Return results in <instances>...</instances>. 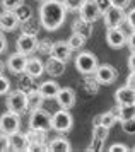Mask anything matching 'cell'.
Listing matches in <instances>:
<instances>
[{
    "instance_id": "obj_15",
    "label": "cell",
    "mask_w": 135,
    "mask_h": 152,
    "mask_svg": "<svg viewBox=\"0 0 135 152\" xmlns=\"http://www.w3.org/2000/svg\"><path fill=\"white\" fill-rule=\"evenodd\" d=\"M19 19L14 10H4L0 12V29L2 31H14L19 26Z\"/></svg>"
},
{
    "instance_id": "obj_8",
    "label": "cell",
    "mask_w": 135,
    "mask_h": 152,
    "mask_svg": "<svg viewBox=\"0 0 135 152\" xmlns=\"http://www.w3.org/2000/svg\"><path fill=\"white\" fill-rule=\"evenodd\" d=\"M116 77H118V72L113 65H109V63H101V65H98V69L94 72V79L98 84H101V86H109V84H113L116 80Z\"/></svg>"
},
{
    "instance_id": "obj_25",
    "label": "cell",
    "mask_w": 135,
    "mask_h": 152,
    "mask_svg": "<svg viewBox=\"0 0 135 152\" xmlns=\"http://www.w3.org/2000/svg\"><path fill=\"white\" fill-rule=\"evenodd\" d=\"M86 41H87V38L86 36H82V34H79V33H72V36L68 38V45H70V48L72 50H79V48H82L84 45H86Z\"/></svg>"
},
{
    "instance_id": "obj_41",
    "label": "cell",
    "mask_w": 135,
    "mask_h": 152,
    "mask_svg": "<svg viewBox=\"0 0 135 152\" xmlns=\"http://www.w3.org/2000/svg\"><path fill=\"white\" fill-rule=\"evenodd\" d=\"M127 86H130V87L135 89V72H130V75L127 77Z\"/></svg>"
},
{
    "instance_id": "obj_27",
    "label": "cell",
    "mask_w": 135,
    "mask_h": 152,
    "mask_svg": "<svg viewBox=\"0 0 135 152\" xmlns=\"http://www.w3.org/2000/svg\"><path fill=\"white\" fill-rule=\"evenodd\" d=\"M101 123L104 125V126H108V128H111L115 123H118V118H116L115 111L111 110V111H108V113H103L101 115Z\"/></svg>"
},
{
    "instance_id": "obj_32",
    "label": "cell",
    "mask_w": 135,
    "mask_h": 152,
    "mask_svg": "<svg viewBox=\"0 0 135 152\" xmlns=\"http://www.w3.org/2000/svg\"><path fill=\"white\" fill-rule=\"evenodd\" d=\"M104 142H106V140H101V138L92 137L91 144H89V151H101L103 145H104Z\"/></svg>"
},
{
    "instance_id": "obj_13",
    "label": "cell",
    "mask_w": 135,
    "mask_h": 152,
    "mask_svg": "<svg viewBox=\"0 0 135 152\" xmlns=\"http://www.w3.org/2000/svg\"><path fill=\"white\" fill-rule=\"evenodd\" d=\"M26 65H27V55L21 53V51L10 55L9 60H7V70H10L12 74H22V72H26Z\"/></svg>"
},
{
    "instance_id": "obj_30",
    "label": "cell",
    "mask_w": 135,
    "mask_h": 152,
    "mask_svg": "<svg viewBox=\"0 0 135 152\" xmlns=\"http://www.w3.org/2000/svg\"><path fill=\"white\" fill-rule=\"evenodd\" d=\"M67 10H81V7L86 4V0H63Z\"/></svg>"
},
{
    "instance_id": "obj_39",
    "label": "cell",
    "mask_w": 135,
    "mask_h": 152,
    "mask_svg": "<svg viewBox=\"0 0 135 152\" xmlns=\"http://www.w3.org/2000/svg\"><path fill=\"white\" fill-rule=\"evenodd\" d=\"M5 48H7V39L4 36V33H2V29H0V53H4Z\"/></svg>"
},
{
    "instance_id": "obj_16",
    "label": "cell",
    "mask_w": 135,
    "mask_h": 152,
    "mask_svg": "<svg viewBox=\"0 0 135 152\" xmlns=\"http://www.w3.org/2000/svg\"><path fill=\"white\" fill-rule=\"evenodd\" d=\"M56 103L60 108H65V110L72 108L75 104V91L72 87H62L56 96Z\"/></svg>"
},
{
    "instance_id": "obj_1",
    "label": "cell",
    "mask_w": 135,
    "mask_h": 152,
    "mask_svg": "<svg viewBox=\"0 0 135 152\" xmlns=\"http://www.w3.org/2000/svg\"><path fill=\"white\" fill-rule=\"evenodd\" d=\"M67 17V7L63 0H43L40 7V22L48 31H56L62 28Z\"/></svg>"
},
{
    "instance_id": "obj_2",
    "label": "cell",
    "mask_w": 135,
    "mask_h": 152,
    "mask_svg": "<svg viewBox=\"0 0 135 152\" xmlns=\"http://www.w3.org/2000/svg\"><path fill=\"white\" fill-rule=\"evenodd\" d=\"M7 108L14 113H19V115H24L27 110H29V94L26 91L17 89V91H9L5 99Z\"/></svg>"
},
{
    "instance_id": "obj_12",
    "label": "cell",
    "mask_w": 135,
    "mask_h": 152,
    "mask_svg": "<svg viewBox=\"0 0 135 152\" xmlns=\"http://www.w3.org/2000/svg\"><path fill=\"white\" fill-rule=\"evenodd\" d=\"M106 43L111 48H123L127 45V36L120 28H108L106 29Z\"/></svg>"
},
{
    "instance_id": "obj_40",
    "label": "cell",
    "mask_w": 135,
    "mask_h": 152,
    "mask_svg": "<svg viewBox=\"0 0 135 152\" xmlns=\"http://www.w3.org/2000/svg\"><path fill=\"white\" fill-rule=\"evenodd\" d=\"M128 69L130 72H135V51H132V55L128 58Z\"/></svg>"
},
{
    "instance_id": "obj_23",
    "label": "cell",
    "mask_w": 135,
    "mask_h": 152,
    "mask_svg": "<svg viewBox=\"0 0 135 152\" xmlns=\"http://www.w3.org/2000/svg\"><path fill=\"white\" fill-rule=\"evenodd\" d=\"M91 24L92 22H87V21H84V19H77V21L74 22V33H79V34L82 36H86V38H89L91 36V33H92V28H91Z\"/></svg>"
},
{
    "instance_id": "obj_31",
    "label": "cell",
    "mask_w": 135,
    "mask_h": 152,
    "mask_svg": "<svg viewBox=\"0 0 135 152\" xmlns=\"http://www.w3.org/2000/svg\"><path fill=\"white\" fill-rule=\"evenodd\" d=\"M10 91V82L4 74H0V96H5Z\"/></svg>"
},
{
    "instance_id": "obj_20",
    "label": "cell",
    "mask_w": 135,
    "mask_h": 152,
    "mask_svg": "<svg viewBox=\"0 0 135 152\" xmlns=\"http://www.w3.org/2000/svg\"><path fill=\"white\" fill-rule=\"evenodd\" d=\"M43 72H46L45 63L41 62L38 56H31L27 58V65H26V74L29 77H40L43 75Z\"/></svg>"
},
{
    "instance_id": "obj_3",
    "label": "cell",
    "mask_w": 135,
    "mask_h": 152,
    "mask_svg": "<svg viewBox=\"0 0 135 152\" xmlns=\"http://www.w3.org/2000/svg\"><path fill=\"white\" fill-rule=\"evenodd\" d=\"M98 58L94 53L91 51H82L75 56V69L84 75H94L96 69H98Z\"/></svg>"
},
{
    "instance_id": "obj_35",
    "label": "cell",
    "mask_w": 135,
    "mask_h": 152,
    "mask_svg": "<svg viewBox=\"0 0 135 152\" xmlns=\"http://www.w3.org/2000/svg\"><path fill=\"white\" fill-rule=\"evenodd\" d=\"M127 22H128V26L132 29H135V7L130 9L128 12H127Z\"/></svg>"
},
{
    "instance_id": "obj_28",
    "label": "cell",
    "mask_w": 135,
    "mask_h": 152,
    "mask_svg": "<svg viewBox=\"0 0 135 152\" xmlns=\"http://www.w3.org/2000/svg\"><path fill=\"white\" fill-rule=\"evenodd\" d=\"M24 4V0H2L0 5L4 10H15L17 7H21Z\"/></svg>"
},
{
    "instance_id": "obj_5",
    "label": "cell",
    "mask_w": 135,
    "mask_h": 152,
    "mask_svg": "<svg viewBox=\"0 0 135 152\" xmlns=\"http://www.w3.org/2000/svg\"><path fill=\"white\" fill-rule=\"evenodd\" d=\"M72 125H74V118H72V115L65 108L55 111L53 115H51V126H53V130L63 133V132L70 130Z\"/></svg>"
},
{
    "instance_id": "obj_6",
    "label": "cell",
    "mask_w": 135,
    "mask_h": 152,
    "mask_svg": "<svg viewBox=\"0 0 135 152\" xmlns=\"http://www.w3.org/2000/svg\"><path fill=\"white\" fill-rule=\"evenodd\" d=\"M103 21L106 28H120L123 22L127 21V14H125V9L111 5V7L103 14Z\"/></svg>"
},
{
    "instance_id": "obj_17",
    "label": "cell",
    "mask_w": 135,
    "mask_h": 152,
    "mask_svg": "<svg viewBox=\"0 0 135 152\" xmlns=\"http://www.w3.org/2000/svg\"><path fill=\"white\" fill-rule=\"evenodd\" d=\"M116 104H135V89L130 86H123L115 92Z\"/></svg>"
},
{
    "instance_id": "obj_19",
    "label": "cell",
    "mask_w": 135,
    "mask_h": 152,
    "mask_svg": "<svg viewBox=\"0 0 135 152\" xmlns=\"http://www.w3.org/2000/svg\"><path fill=\"white\" fill-rule=\"evenodd\" d=\"M65 63L67 62H62V60L55 58V56H50L46 60V63H45V69H46V72L51 77H60L65 72Z\"/></svg>"
},
{
    "instance_id": "obj_11",
    "label": "cell",
    "mask_w": 135,
    "mask_h": 152,
    "mask_svg": "<svg viewBox=\"0 0 135 152\" xmlns=\"http://www.w3.org/2000/svg\"><path fill=\"white\" fill-rule=\"evenodd\" d=\"M50 56H55L62 62H68L72 58V48L67 41H55L50 46Z\"/></svg>"
},
{
    "instance_id": "obj_24",
    "label": "cell",
    "mask_w": 135,
    "mask_h": 152,
    "mask_svg": "<svg viewBox=\"0 0 135 152\" xmlns=\"http://www.w3.org/2000/svg\"><path fill=\"white\" fill-rule=\"evenodd\" d=\"M14 12L17 14V19H19L21 22H29L31 19H33V9L29 7L27 4H22V5L17 7Z\"/></svg>"
},
{
    "instance_id": "obj_38",
    "label": "cell",
    "mask_w": 135,
    "mask_h": 152,
    "mask_svg": "<svg viewBox=\"0 0 135 152\" xmlns=\"http://www.w3.org/2000/svg\"><path fill=\"white\" fill-rule=\"evenodd\" d=\"M111 4H113V5H116V7L127 9L130 5V0H111Z\"/></svg>"
},
{
    "instance_id": "obj_26",
    "label": "cell",
    "mask_w": 135,
    "mask_h": 152,
    "mask_svg": "<svg viewBox=\"0 0 135 152\" xmlns=\"http://www.w3.org/2000/svg\"><path fill=\"white\" fill-rule=\"evenodd\" d=\"M108 133H109V128L104 126L103 123H98V125L92 126V137H96V138L106 140V138H108Z\"/></svg>"
},
{
    "instance_id": "obj_4",
    "label": "cell",
    "mask_w": 135,
    "mask_h": 152,
    "mask_svg": "<svg viewBox=\"0 0 135 152\" xmlns=\"http://www.w3.org/2000/svg\"><path fill=\"white\" fill-rule=\"evenodd\" d=\"M29 128L50 132L53 128L51 126V115L46 113L45 110H41V108H34L33 113H31V118H29Z\"/></svg>"
},
{
    "instance_id": "obj_37",
    "label": "cell",
    "mask_w": 135,
    "mask_h": 152,
    "mask_svg": "<svg viewBox=\"0 0 135 152\" xmlns=\"http://www.w3.org/2000/svg\"><path fill=\"white\" fill-rule=\"evenodd\" d=\"M127 45H128L130 51H135V29H132L130 36L127 38Z\"/></svg>"
},
{
    "instance_id": "obj_10",
    "label": "cell",
    "mask_w": 135,
    "mask_h": 152,
    "mask_svg": "<svg viewBox=\"0 0 135 152\" xmlns=\"http://www.w3.org/2000/svg\"><path fill=\"white\" fill-rule=\"evenodd\" d=\"M15 45H17V51L24 53V55H31L38 48V38H36V34H31V33H22L17 38Z\"/></svg>"
},
{
    "instance_id": "obj_43",
    "label": "cell",
    "mask_w": 135,
    "mask_h": 152,
    "mask_svg": "<svg viewBox=\"0 0 135 152\" xmlns=\"http://www.w3.org/2000/svg\"><path fill=\"white\" fill-rule=\"evenodd\" d=\"M134 151H135V147H134Z\"/></svg>"
},
{
    "instance_id": "obj_14",
    "label": "cell",
    "mask_w": 135,
    "mask_h": 152,
    "mask_svg": "<svg viewBox=\"0 0 135 152\" xmlns=\"http://www.w3.org/2000/svg\"><path fill=\"white\" fill-rule=\"evenodd\" d=\"M9 142H10L12 151H29V145H31V140L27 137V133L19 130L9 135Z\"/></svg>"
},
{
    "instance_id": "obj_9",
    "label": "cell",
    "mask_w": 135,
    "mask_h": 152,
    "mask_svg": "<svg viewBox=\"0 0 135 152\" xmlns=\"http://www.w3.org/2000/svg\"><path fill=\"white\" fill-rule=\"evenodd\" d=\"M79 15H81V19H84L87 22H96L98 19L103 17V12L99 9V5L96 4V0H86V4L79 10Z\"/></svg>"
},
{
    "instance_id": "obj_21",
    "label": "cell",
    "mask_w": 135,
    "mask_h": 152,
    "mask_svg": "<svg viewBox=\"0 0 135 152\" xmlns=\"http://www.w3.org/2000/svg\"><path fill=\"white\" fill-rule=\"evenodd\" d=\"M113 111H115L118 121H125V120L135 118V104H116L113 108Z\"/></svg>"
},
{
    "instance_id": "obj_29",
    "label": "cell",
    "mask_w": 135,
    "mask_h": 152,
    "mask_svg": "<svg viewBox=\"0 0 135 152\" xmlns=\"http://www.w3.org/2000/svg\"><path fill=\"white\" fill-rule=\"evenodd\" d=\"M120 123H122V130L127 135H135V118L125 120V121H120Z\"/></svg>"
},
{
    "instance_id": "obj_18",
    "label": "cell",
    "mask_w": 135,
    "mask_h": 152,
    "mask_svg": "<svg viewBox=\"0 0 135 152\" xmlns=\"http://www.w3.org/2000/svg\"><path fill=\"white\" fill-rule=\"evenodd\" d=\"M60 89L62 87L55 82V80H46V82H43L40 87H38V92H40L45 99H56Z\"/></svg>"
},
{
    "instance_id": "obj_34",
    "label": "cell",
    "mask_w": 135,
    "mask_h": 152,
    "mask_svg": "<svg viewBox=\"0 0 135 152\" xmlns=\"http://www.w3.org/2000/svg\"><path fill=\"white\" fill-rule=\"evenodd\" d=\"M108 151L109 152H116V151H120V152H125V151H128V145H125V144H120V142H116V144H111L108 147Z\"/></svg>"
},
{
    "instance_id": "obj_7",
    "label": "cell",
    "mask_w": 135,
    "mask_h": 152,
    "mask_svg": "<svg viewBox=\"0 0 135 152\" xmlns=\"http://www.w3.org/2000/svg\"><path fill=\"white\" fill-rule=\"evenodd\" d=\"M21 126V115L19 113H14V111H7L0 116V133H5L10 135L14 132H17Z\"/></svg>"
},
{
    "instance_id": "obj_33",
    "label": "cell",
    "mask_w": 135,
    "mask_h": 152,
    "mask_svg": "<svg viewBox=\"0 0 135 152\" xmlns=\"http://www.w3.org/2000/svg\"><path fill=\"white\" fill-rule=\"evenodd\" d=\"M10 149V142H9V135L5 133H0V152L9 151Z\"/></svg>"
},
{
    "instance_id": "obj_22",
    "label": "cell",
    "mask_w": 135,
    "mask_h": 152,
    "mask_svg": "<svg viewBox=\"0 0 135 152\" xmlns=\"http://www.w3.org/2000/svg\"><path fill=\"white\" fill-rule=\"evenodd\" d=\"M46 149H48V151H63V152H67V151H70L72 147H70V142H68L67 138L56 137V138H53V140L46 145Z\"/></svg>"
},
{
    "instance_id": "obj_36",
    "label": "cell",
    "mask_w": 135,
    "mask_h": 152,
    "mask_svg": "<svg viewBox=\"0 0 135 152\" xmlns=\"http://www.w3.org/2000/svg\"><path fill=\"white\" fill-rule=\"evenodd\" d=\"M96 4L99 5V9H101L103 14H104V12H106L111 5H113V4H111V0H96Z\"/></svg>"
},
{
    "instance_id": "obj_42",
    "label": "cell",
    "mask_w": 135,
    "mask_h": 152,
    "mask_svg": "<svg viewBox=\"0 0 135 152\" xmlns=\"http://www.w3.org/2000/svg\"><path fill=\"white\" fill-rule=\"evenodd\" d=\"M2 70H4V63L0 62V74H2Z\"/></svg>"
}]
</instances>
